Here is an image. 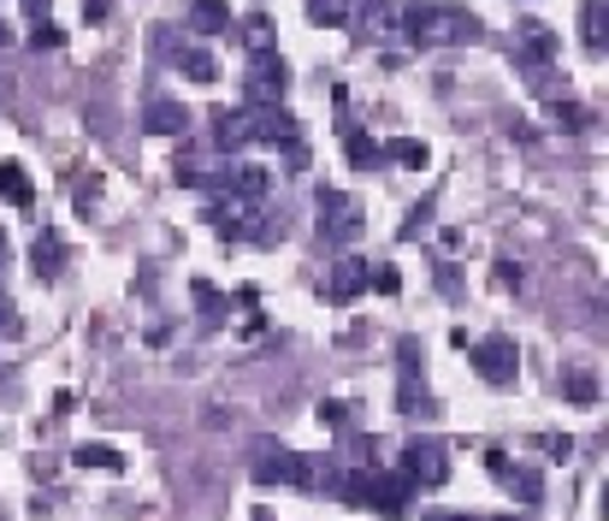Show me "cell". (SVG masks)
Masks as SVG:
<instances>
[{"label":"cell","instance_id":"cell-33","mask_svg":"<svg viewBox=\"0 0 609 521\" xmlns=\"http://www.w3.org/2000/svg\"><path fill=\"white\" fill-rule=\"evenodd\" d=\"M30 48H37V54H42V48H60V30L48 24V19H37V30H30Z\"/></svg>","mask_w":609,"mask_h":521},{"label":"cell","instance_id":"cell-39","mask_svg":"<svg viewBox=\"0 0 609 521\" xmlns=\"http://www.w3.org/2000/svg\"><path fill=\"white\" fill-rule=\"evenodd\" d=\"M497 521H515V515H497Z\"/></svg>","mask_w":609,"mask_h":521},{"label":"cell","instance_id":"cell-32","mask_svg":"<svg viewBox=\"0 0 609 521\" xmlns=\"http://www.w3.org/2000/svg\"><path fill=\"white\" fill-rule=\"evenodd\" d=\"M12 333H19V303L0 290V338H12Z\"/></svg>","mask_w":609,"mask_h":521},{"label":"cell","instance_id":"cell-2","mask_svg":"<svg viewBox=\"0 0 609 521\" xmlns=\"http://www.w3.org/2000/svg\"><path fill=\"white\" fill-rule=\"evenodd\" d=\"M249 474H255L260 486H320V468L308 462L302 450H290V445H278V439H260V445H255Z\"/></svg>","mask_w":609,"mask_h":521},{"label":"cell","instance_id":"cell-27","mask_svg":"<svg viewBox=\"0 0 609 521\" xmlns=\"http://www.w3.org/2000/svg\"><path fill=\"white\" fill-rule=\"evenodd\" d=\"M189 290H196V308H202V320H207V326H219V320H225V297H219V290L207 285V279H196Z\"/></svg>","mask_w":609,"mask_h":521},{"label":"cell","instance_id":"cell-22","mask_svg":"<svg viewBox=\"0 0 609 521\" xmlns=\"http://www.w3.org/2000/svg\"><path fill=\"white\" fill-rule=\"evenodd\" d=\"M503 486H509L520 503H538V498H545V480H538V468H503Z\"/></svg>","mask_w":609,"mask_h":521},{"label":"cell","instance_id":"cell-34","mask_svg":"<svg viewBox=\"0 0 609 521\" xmlns=\"http://www.w3.org/2000/svg\"><path fill=\"white\" fill-rule=\"evenodd\" d=\"M107 12H113V0H83V19H90V24H101Z\"/></svg>","mask_w":609,"mask_h":521},{"label":"cell","instance_id":"cell-29","mask_svg":"<svg viewBox=\"0 0 609 521\" xmlns=\"http://www.w3.org/2000/svg\"><path fill=\"white\" fill-rule=\"evenodd\" d=\"M368 19H373V30H396L403 7H396V0H368Z\"/></svg>","mask_w":609,"mask_h":521},{"label":"cell","instance_id":"cell-31","mask_svg":"<svg viewBox=\"0 0 609 521\" xmlns=\"http://www.w3.org/2000/svg\"><path fill=\"white\" fill-rule=\"evenodd\" d=\"M426 219H432V202H414V207H409V219H403V237H421V232H426Z\"/></svg>","mask_w":609,"mask_h":521},{"label":"cell","instance_id":"cell-3","mask_svg":"<svg viewBox=\"0 0 609 521\" xmlns=\"http://www.w3.org/2000/svg\"><path fill=\"white\" fill-rule=\"evenodd\" d=\"M396 409H403L409 421H432V415H438V403H432V391L421 379V344L414 338L396 344Z\"/></svg>","mask_w":609,"mask_h":521},{"label":"cell","instance_id":"cell-37","mask_svg":"<svg viewBox=\"0 0 609 521\" xmlns=\"http://www.w3.org/2000/svg\"><path fill=\"white\" fill-rule=\"evenodd\" d=\"M426 521H474V515H456V510H432Z\"/></svg>","mask_w":609,"mask_h":521},{"label":"cell","instance_id":"cell-20","mask_svg":"<svg viewBox=\"0 0 609 521\" xmlns=\"http://www.w3.org/2000/svg\"><path fill=\"white\" fill-rule=\"evenodd\" d=\"M562 391H568L574 409H598V374H591V368H568L562 374Z\"/></svg>","mask_w":609,"mask_h":521},{"label":"cell","instance_id":"cell-10","mask_svg":"<svg viewBox=\"0 0 609 521\" xmlns=\"http://www.w3.org/2000/svg\"><path fill=\"white\" fill-rule=\"evenodd\" d=\"M409 498H414V486L403 480V474H379L373 468V480H368V503L361 510H379V515H409Z\"/></svg>","mask_w":609,"mask_h":521},{"label":"cell","instance_id":"cell-6","mask_svg":"<svg viewBox=\"0 0 609 521\" xmlns=\"http://www.w3.org/2000/svg\"><path fill=\"white\" fill-rule=\"evenodd\" d=\"M474 374L485 379V386H515V374H520V350H515V338H479L474 344Z\"/></svg>","mask_w":609,"mask_h":521},{"label":"cell","instance_id":"cell-1","mask_svg":"<svg viewBox=\"0 0 609 521\" xmlns=\"http://www.w3.org/2000/svg\"><path fill=\"white\" fill-rule=\"evenodd\" d=\"M409 30L414 48H467L485 37V24L474 19L467 7H444V0H414V7H403V19H396Z\"/></svg>","mask_w":609,"mask_h":521},{"label":"cell","instance_id":"cell-12","mask_svg":"<svg viewBox=\"0 0 609 521\" xmlns=\"http://www.w3.org/2000/svg\"><path fill=\"white\" fill-rule=\"evenodd\" d=\"M255 143H267V149L302 143V131H296V113H285V101H278V108H255Z\"/></svg>","mask_w":609,"mask_h":521},{"label":"cell","instance_id":"cell-21","mask_svg":"<svg viewBox=\"0 0 609 521\" xmlns=\"http://www.w3.org/2000/svg\"><path fill=\"white\" fill-rule=\"evenodd\" d=\"M178 72H184L189 83H214V78H219V60L207 54V48H178Z\"/></svg>","mask_w":609,"mask_h":521},{"label":"cell","instance_id":"cell-7","mask_svg":"<svg viewBox=\"0 0 609 521\" xmlns=\"http://www.w3.org/2000/svg\"><path fill=\"white\" fill-rule=\"evenodd\" d=\"M403 480L409 486H444L450 480V457H444V445L438 439H414L403 445Z\"/></svg>","mask_w":609,"mask_h":521},{"label":"cell","instance_id":"cell-8","mask_svg":"<svg viewBox=\"0 0 609 521\" xmlns=\"http://www.w3.org/2000/svg\"><path fill=\"white\" fill-rule=\"evenodd\" d=\"M556 48H562V42H556V30H550V24H538V19H527V24L515 30V65H527L533 78L556 60Z\"/></svg>","mask_w":609,"mask_h":521},{"label":"cell","instance_id":"cell-30","mask_svg":"<svg viewBox=\"0 0 609 521\" xmlns=\"http://www.w3.org/2000/svg\"><path fill=\"white\" fill-rule=\"evenodd\" d=\"M314 415H320V427H332V432L350 427V403H338V397H332V403H320Z\"/></svg>","mask_w":609,"mask_h":521},{"label":"cell","instance_id":"cell-16","mask_svg":"<svg viewBox=\"0 0 609 521\" xmlns=\"http://www.w3.org/2000/svg\"><path fill=\"white\" fill-rule=\"evenodd\" d=\"M267 166H225L219 178H214V190H231V196H242V202H260L267 196Z\"/></svg>","mask_w":609,"mask_h":521},{"label":"cell","instance_id":"cell-15","mask_svg":"<svg viewBox=\"0 0 609 521\" xmlns=\"http://www.w3.org/2000/svg\"><path fill=\"white\" fill-rule=\"evenodd\" d=\"M184 24L196 30V37H225V30H231L237 19H231V7H225V0H189Z\"/></svg>","mask_w":609,"mask_h":521},{"label":"cell","instance_id":"cell-35","mask_svg":"<svg viewBox=\"0 0 609 521\" xmlns=\"http://www.w3.org/2000/svg\"><path fill=\"white\" fill-rule=\"evenodd\" d=\"M95 196H101V184H95V178H90V184H78V207H83V214L95 207Z\"/></svg>","mask_w":609,"mask_h":521},{"label":"cell","instance_id":"cell-23","mask_svg":"<svg viewBox=\"0 0 609 521\" xmlns=\"http://www.w3.org/2000/svg\"><path fill=\"white\" fill-rule=\"evenodd\" d=\"M308 24H320V30L350 24V0H308Z\"/></svg>","mask_w":609,"mask_h":521},{"label":"cell","instance_id":"cell-11","mask_svg":"<svg viewBox=\"0 0 609 521\" xmlns=\"http://www.w3.org/2000/svg\"><path fill=\"white\" fill-rule=\"evenodd\" d=\"M373 285V260H361V255H343L338 267H332V279H326V297L332 303H355L361 290Z\"/></svg>","mask_w":609,"mask_h":521},{"label":"cell","instance_id":"cell-38","mask_svg":"<svg viewBox=\"0 0 609 521\" xmlns=\"http://www.w3.org/2000/svg\"><path fill=\"white\" fill-rule=\"evenodd\" d=\"M0 267H7V232H0Z\"/></svg>","mask_w":609,"mask_h":521},{"label":"cell","instance_id":"cell-26","mask_svg":"<svg viewBox=\"0 0 609 521\" xmlns=\"http://www.w3.org/2000/svg\"><path fill=\"white\" fill-rule=\"evenodd\" d=\"M242 42H249L255 54H267V48H272V19H267V12H249V19H242Z\"/></svg>","mask_w":609,"mask_h":521},{"label":"cell","instance_id":"cell-28","mask_svg":"<svg viewBox=\"0 0 609 521\" xmlns=\"http://www.w3.org/2000/svg\"><path fill=\"white\" fill-rule=\"evenodd\" d=\"M343 149H350V161H355V166H379V161H385L368 131H350V136H343Z\"/></svg>","mask_w":609,"mask_h":521},{"label":"cell","instance_id":"cell-9","mask_svg":"<svg viewBox=\"0 0 609 521\" xmlns=\"http://www.w3.org/2000/svg\"><path fill=\"white\" fill-rule=\"evenodd\" d=\"M207 119H214V149L219 154H237V149L255 143V108H219Z\"/></svg>","mask_w":609,"mask_h":521},{"label":"cell","instance_id":"cell-17","mask_svg":"<svg viewBox=\"0 0 609 521\" xmlns=\"http://www.w3.org/2000/svg\"><path fill=\"white\" fill-rule=\"evenodd\" d=\"M580 42H586V54H603V48H609V7H603V0H586Z\"/></svg>","mask_w":609,"mask_h":521},{"label":"cell","instance_id":"cell-24","mask_svg":"<svg viewBox=\"0 0 609 521\" xmlns=\"http://www.w3.org/2000/svg\"><path fill=\"white\" fill-rule=\"evenodd\" d=\"M72 462H78V468H125V457H118L113 445H78Z\"/></svg>","mask_w":609,"mask_h":521},{"label":"cell","instance_id":"cell-4","mask_svg":"<svg viewBox=\"0 0 609 521\" xmlns=\"http://www.w3.org/2000/svg\"><path fill=\"white\" fill-rule=\"evenodd\" d=\"M290 95V65L285 54H255L249 72H242V108H278V101Z\"/></svg>","mask_w":609,"mask_h":521},{"label":"cell","instance_id":"cell-36","mask_svg":"<svg viewBox=\"0 0 609 521\" xmlns=\"http://www.w3.org/2000/svg\"><path fill=\"white\" fill-rule=\"evenodd\" d=\"M48 7H54V0H24V12H30V19H48Z\"/></svg>","mask_w":609,"mask_h":521},{"label":"cell","instance_id":"cell-5","mask_svg":"<svg viewBox=\"0 0 609 521\" xmlns=\"http://www.w3.org/2000/svg\"><path fill=\"white\" fill-rule=\"evenodd\" d=\"M314 207H320V237L326 243H355L361 232H368V219H361V202L355 196H343V190H320L314 196Z\"/></svg>","mask_w":609,"mask_h":521},{"label":"cell","instance_id":"cell-19","mask_svg":"<svg viewBox=\"0 0 609 521\" xmlns=\"http://www.w3.org/2000/svg\"><path fill=\"white\" fill-rule=\"evenodd\" d=\"M379 154H385V161H396V166H414V172L432 161V149L421 143V136H391V143H379Z\"/></svg>","mask_w":609,"mask_h":521},{"label":"cell","instance_id":"cell-14","mask_svg":"<svg viewBox=\"0 0 609 521\" xmlns=\"http://www.w3.org/2000/svg\"><path fill=\"white\" fill-rule=\"evenodd\" d=\"M143 125H148L154 136H184V131H189V113H184V101L154 95L148 108H143Z\"/></svg>","mask_w":609,"mask_h":521},{"label":"cell","instance_id":"cell-25","mask_svg":"<svg viewBox=\"0 0 609 521\" xmlns=\"http://www.w3.org/2000/svg\"><path fill=\"white\" fill-rule=\"evenodd\" d=\"M556 131H568V136H580V131H591V113L580 108V101H556Z\"/></svg>","mask_w":609,"mask_h":521},{"label":"cell","instance_id":"cell-13","mask_svg":"<svg viewBox=\"0 0 609 521\" xmlns=\"http://www.w3.org/2000/svg\"><path fill=\"white\" fill-rule=\"evenodd\" d=\"M30 267H37L42 285H54L65 273V237L60 232H37V243H30Z\"/></svg>","mask_w":609,"mask_h":521},{"label":"cell","instance_id":"cell-18","mask_svg":"<svg viewBox=\"0 0 609 521\" xmlns=\"http://www.w3.org/2000/svg\"><path fill=\"white\" fill-rule=\"evenodd\" d=\"M0 202H12V207H30V202H37L30 172H24L19 161H0Z\"/></svg>","mask_w":609,"mask_h":521}]
</instances>
